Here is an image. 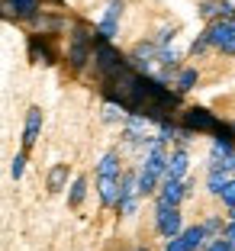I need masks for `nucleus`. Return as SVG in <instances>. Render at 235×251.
Listing matches in <instances>:
<instances>
[{
	"label": "nucleus",
	"instance_id": "obj_1",
	"mask_svg": "<svg viewBox=\"0 0 235 251\" xmlns=\"http://www.w3.org/2000/svg\"><path fill=\"white\" fill-rule=\"evenodd\" d=\"M94 61H97V71H100L103 81H113L116 74H123L126 68H129V61L123 58V52L113 49L110 42H103V39L94 45Z\"/></svg>",
	"mask_w": 235,
	"mask_h": 251
},
{
	"label": "nucleus",
	"instance_id": "obj_2",
	"mask_svg": "<svg viewBox=\"0 0 235 251\" xmlns=\"http://www.w3.org/2000/svg\"><path fill=\"white\" fill-rule=\"evenodd\" d=\"M155 229L161 232L164 238H177L184 232V219H181V209L177 206H164V203H155Z\"/></svg>",
	"mask_w": 235,
	"mask_h": 251
},
{
	"label": "nucleus",
	"instance_id": "obj_3",
	"mask_svg": "<svg viewBox=\"0 0 235 251\" xmlns=\"http://www.w3.org/2000/svg\"><path fill=\"white\" fill-rule=\"evenodd\" d=\"M184 126L190 132H213V135L222 129V123L209 110H203V106H190V110L184 113Z\"/></svg>",
	"mask_w": 235,
	"mask_h": 251
},
{
	"label": "nucleus",
	"instance_id": "obj_4",
	"mask_svg": "<svg viewBox=\"0 0 235 251\" xmlns=\"http://www.w3.org/2000/svg\"><path fill=\"white\" fill-rule=\"evenodd\" d=\"M123 0H110L106 7H103V16H100V26H97V36L103 39V42H110L113 36H116V26H119V16H123Z\"/></svg>",
	"mask_w": 235,
	"mask_h": 251
},
{
	"label": "nucleus",
	"instance_id": "obj_5",
	"mask_svg": "<svg viewBox=\"0 0 235 251\" xmlns=\"http://www.w3.org/2000/svg\"><path fill=\"white\" fill-rule=\"evenodd\" d=\"M190 193V187H187V180H164L161 190H158V203H164V206H181V200Z\"/></svg>",
	"mask_w": 235,
	"mask_h": 251
},
{
	"label": "nucleus",
	"instance_id": "obj_6",
	"mask_svg": "<svg viewBox=\"0 0 235 251\" xmlns=\"http://www.w3.org/2000/svg\"><path fill=\"white\" fill-rule=\"evenodd\" d=\"M119 177H97V197H100V206H119Z\"/></svg>",
	"mask_w": 235,
	"mask_h": 251
},
{
	"label": "nucleus",
	"instance_id": "obj_7",
	"mask_svg": "<svg viewBox=\"0 0 235 251\" xmlns=\"http://www.w3.org/2000/svg\"><path fill=\"white\" fill-rule=\"evenodd\" d=\"M187 168H190V158H187L184 148H177L174 155H168V171H164V180H184Z\"/></svg>",
	"mask_w": 235,
	"mask_h": 251
},
{
	"label": "nucleus",
	"instance_id": "obj_8",
	"mask_svg": "<svg viewBox=\"0 0 235 251\" xmlns=\"http://www.w3.org/2000/svg\"><path fill=\"white\" fill-rule=\"evenodd\" d=\"M39 129H42V110H39V106H29V113H26V129H23V148L36 145Z\"/></svg>",
	"mask_w": 235,
	"mask_h": 251
},
{
	"label": "nucleus",
	"instance_id": "obj_9",
	"mask_svg": "<svg viewBox=\"0 0 235 251\" xmlns=\"http://www.w3.org/2000/svg\"><path fill=\"white\" fill-rule=\"evenodd\" d=\"M0 10H7L10 16H20V20H36L39 16V0H7Z\"/></svg>",
	"mask_w": 235,
	"mask_h": 251
},
{
	"label": "nucleus",
	"instance_id": "obj_10",
	"mask_svg": "<svg viewBox=\"0 0 235 251\" xmlns=\"http://www.w3.org/2000/svg\"><path fill=\"white\" fill-rule=\"evenodd\" d=\"M97 177H123V164H119L116 151H106V155L97 161Z\"/></svg>",
	"mask_w": 235,
	"mask_h": 251
},
{
	"label": "nucleus",
	"instance_id": "obj_11",
	"mask_svg": "<svg viewBox=\"0 0 235 251\" xmlns=\"http://www.w3.org/2000/svg\"><path fill=\"white\" fill-rule=\"evenodd\" d=\"M232 180H235V174H229V171L216 168V171H209V177H206V187H209V193H216V197H219V193L226 190Z\"/></svg>",
	"mask_w": 235,
	"mask_h": 251
},
{
	"label": "nucleus",
	"instance_id": "obj_12",
	"mask_svg": "<svg viewBox=\"0 0 235 251\" xmlns=\"http://www.w3.org/2000/svg\"><path fill=\"white\" fill-rule=\"evenodd\" d=\"M68 174H71V171H68V164H55V168L49 171V180H45V184H49V193H58V190H65V184H68Z\"/></svg>",
	"mask_w": 235,
	"mask_h": 251
},
{
	"label": "nucleus",
	"instance_id": "obj_13",
	"mask_svg": "<svg viewBox=\"0 0 235 251\" xmlns=\"http://www.w3.org/2000/svg\"><path fill=\"white\" fill-rule=\"evenodd\" d=\"M200 226H203L206 242H213V238H222V232H226V222H222V216H209V219H203Z\"/></svg>",
	"mask_w": 235,
	"mask_h": 251
},
{
	"label": "nucleus",
	"instance_id": "obj_14",
	"mask_svg": "<svg viewBox=\"0 0 235 251\" xmlns=\"http://www.w3.org/2000/svg\"><path fill=\"white\" fill-rule=\"evenodd\" d=\"M84 193H87V177H74L71 193H68V206H81V203H84Z\"/></svg>",
	"mask_w": 235,
	"mask_h": 251
},
{
	"label": "nucleus",
	"instance_id": "obj_15",
	"mask_svg": "<svg viewBox=\"0 0 235 251\" xmlns=\"http://www.w3.org/2000/svg\"><path fill=\"white\" fill-rule=\"evenodd\" d=\"M129 119V110L119 103H106L103 106V123H126Z\"/></svg>",
	"mask_w": 235,
	"mask_h": 251
},
{
	"label": "nucleus",
	"instance_id": "obj_16",
	"mask_svg": "<svg viewBox=\"0 0 235 251\" xmlns=\"http://www.w3.org/2000/svg\"><path fill=\"white\" fill-rule=\"evenodd\" d=\"M193 84H197V68H184V71H177V94L193 90Z\"/></svg>",
	"mask_w": 235,
	"mask_h": 251
},
{
	"label": "nucleus",
	"instance_id": "obj_17",
	"mask_svg": "<svg viewBox=\"0 0 235 251\" xmlns=\"http://www.w3.org/2000/svg\"><path fill=\"white\" fill-rule=\"evenodd\" d=\"M135 177H139V197L155 193V190H158V180H161V177H155V174H148V171H139Z\"/></svg>",
	"mask_w": 235,
	"mask_h": 251
},
{
	"label": "nucleus",
	"instance_id": "obj_18",
	"mask_svg": "<svg viewBox=\"0 0 235 251\" xmlns=\"http://www.w3.org/2000/svg\"><path fill=\"white\" fill-rule=\"evenodd\" d=\"M32 61H39V65H52V61H55V55H52V49L49 45H42L39 42V39H32Z\"/></svg>",
	"mask_w": 235,
	"mask_h": 251
},
{
	"label": "nucleus",
	"instance_id": "obj_19",
	"mask_svg": "<svg viewBox=\"0 0 235 251\" xmlns=\"http://www.w3.org/2000/svg\"><path fill=\"white\" fill-rule=\"evenodd\" d=\"M23 171H26V151H20V155L13 158V168H10L13 180H20V177H23Z\"/></svg>",
	"mask_w": 235,
	"mask_h": 251
},
{
	"label": "nucleus",
	"instance_id": "obj_20",
	"mask_svg": "<svg viewBox=\"0 0 235 251\" xmlns=\"http://www.w3.org/2000/svg\"><path fill=\"white\" fill-rule=\"evenodd\" d=\"M203 251H232V245H229L226 238H213V242H206Z\"/></svg>",
	"mask_w": 235,
	"mask_h": 251
},
{
	"label": "nucleus",
	"instance_id": "obj_21",
	"mask_svg": "<svg viewBox=\"0 0 235 251\" xmlns=\"http://www.w3.org/2000/svg\"><path fill=\"white\" fill-rule=\"evenodd\" d=\"M219 200H222V203H226V206H229V209H232V206H235V180H232V184H229V187H226V190H222V193H219Z\"/></svg>",
	"mask_w": 235,
	"mask_h": 251
},
{
	"label": "nucleus",
	"instance_id": "obj_22",
	"mask_svg": "<svg viewBox=\"0 0 235 251\" xmlns=\"http://www.w3.org/2000/svg\"><path fill=\"white\" fill-rule=\"evenodd\" d=\"M206 49H213V45H209V39H206V32H203V36H200V39H197V42H193V45H190V52H193V55H203V52H206Z\"/></svg>",
	"mask_w": 235,
	"mask_h": 251
},
{
	"label": "nucleus",
	"instance_id": "obj_23",
	"mask_svg": "<svg viewBox=\"0 0 235 251\" xmlns=\"http://www.w3.org/2000/svg\"><path fill=\"white\" fill-rule=\"evenodd\" d=\"M164 251H190V245L184 242V235H177V238H171V242H168V248H164Z\"/></svg>",
	"mask_w": 235,
	"mask_h": 251
},
{
	"label": "nucleus",
	"instance_id": "obj_24",
	"mask_svg": "<svg viewBox=\"0 0 235 251\" xmlns=\"http://www.w3.org/2000/svg\"><path fill=\"white\" fill-rule=\"evenodd\" d=\"M132 251H148V248H132Z\"/></svg>",
	"mask_w": 235,
	"mask_h": 251
}]
</instances>
